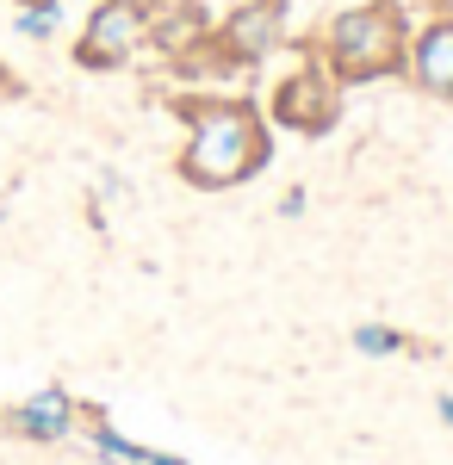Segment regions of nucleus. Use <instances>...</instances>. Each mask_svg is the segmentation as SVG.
<instances>
[{
    "label": "nucleus",
    "instance_id": "obj_1",
    "mask_svg": "<svg viewBox=\"0 0 453 465\" xmlns=\"http://www.w3.org/2000/svg\"><path fill=\"white\" fill-rule=\"evenodd\" d=\"M175 112L186 118V143L175 155L186 186L224 193V186L255 180L274 162L267 112L255 106L248 94H186V100H175Z\"/></svg>",
    "mask_w": 453,
    "mask_h": 465
},
{
    "label": "nucleus",
    "instance_id": "obj_8",
    "mask_svg": "<svg viewBox=\"0 0 453 465\" xmlns=\"http://www.w3.org/2000/svg\"><path fill=\"white\" fill-rule=\"evenodd\" d=\"M6 429L25 434V440H63V434L75 429V397L56 391V385H44L37 397H25V403L6 410Z\"/></svg>",
    "mask_w": 453,
    "mask_h": 465
},
{
    "label": "nucleus",
    "instance_id": "obj_4",
    "mask_svg": "<svg viewBox=\"0 0 453 465\" xmlns=\"http://www.w3.org/2000/svg\"><path fill=\"white\" fill-rule=\"evenodd\" d=\"M149 13H156V0H100L81 25L75 63L81 69H125L149 44Z\"/></svg>",
    "mask_w": 453,
    "mask_h": 465
},
{
    "label": "nucleus",
    "instance_id": "obj_3",
    "mask_svg": "<svg viewBox=\"0 0 453 465\" xmlns=\"http://www.w3.org/2000/svg\"><path fill=\"white\" fill-rule=\"evenodd\" d=\"M342 118V81L323 69V56H305L298 69L267 94V124L298 131V137H323Z\"/></svg>",
    "mask_w": 453,
    "mask_h": 465
},
{
    "label": "nucleus",
    "instance_id": "obj_15",
    "mask_svg": "<svg viewBox=\"0 0 453 465\" xmlns=\"http://www.w3.org/2000/svg\"><path fill=\"white\" fill-rule=\"evenodd\" d=\"M149 465H186V460H168V453H149Z\"/></svg>",
    "mask_w": 453,
    "mask_h": 465
},
{
    "label": "nucleus",
    "instance_id": "obj_7",
    "mask_svg": "<svg viewBox=\"0 0 453 465\" xmlns=\"http://www.w3.org/2000/svg\"><path fill=\"white\" fill-rule=\"evenodd\" d=\"M211 37V13L199 0H156V13H149V44L162 50V56H193L199 44Z\"/></svg>",
    "mask_w": 453,
    "mask_h": 465
},
{
    "label": "nucleus",
    "instance_id": "obj_12",
    "mask_svg": "<svg viewBox=\"0 0 453 465\" xmlns=\"http://www.w3.org/2000/svg\"><path fill=\"white\" fill-rule=\"evenodd\" d=\"M305 212V193H298V186H292V193H286V199H279V217H298Z\"/></svg>",
    "mask_w": 453,
    "mask_h": 465
},
{
    "label": "nucleus",
    "instance_id": "obj_13",
    "mask_svg": "<svg viewBox=\"0 0 453 465\" xmlns=\"http://www.w3.org/2000/svg\"><path fill=\"white\" fill-rule=\"evenodd\" d=\"M13 94H19V81H13V74L0 69V100H13Z\"/></svg>",
    "mask_w": 453,
    "mask_h": 465
},
{
    "label": "nucleus",
    "instance_id": "obj_5",
    "mask_svg": "<svg viewBox=\"0 0 453 465\" xmlns=\"http://www.w3.org/2000/svg\"><path fill=\"white\" fill-rule=\"evenodd\" d=\"M211 44L230 69H255L286 44V0H237L224 25H211Z\"/></svg>",
    "mask_w": 453,
    "mask_h": 465
},
{
    "label": "nucleus",
    "instance_id": "obj_14",
    "mask_svg": "<svg viewBox=\"0 0 453 465\" xmlns=\"http://www.w3.org/2000/svg\"><path fill=\"white\" fill-rule=\"evenodd\" d=\"M435 410H441V422H448V429H453V397H441V403H435Z\"/></svg>",
    "mask_w": 453,
    "mask_h": 465
},
{
    "label": "nucleus",
    "instance_id": "obj_6",
    "mask_svg": "<svg viewBox=\"0 0 453 465\" xmlns=\"http://www.w3.org/2000/svg\"><path fill=\"white\" fill-rule=\"evenodd\" d=\"M404 81L417 94H428V100H453V13H435V19L410 25Z\"/></svg>",
    "mask_w": 453,
    "mask_h": 465
},
{
    "label": "nucleus",
    "instance_id": "obj_9",
    "mask_svg": "<svg viewBox=\"0 0 453 465\" xmlns=\"http://www.w3.org/2000/svg\"><path fill=\"white\" fill-rule=\"evenodd\" d=\"M354 348H360V354H373V360H385V354H404V348H410V335H404V329H391V322H360V329H354Z\"/></svg>",
    "mask_w": 453,
    "mask_h": 465
},
{
    "label": "nucleus",
    "instance_id": "obj_10",
    "mask_svg": "<svg viewBox=\"0 0 453 465\" xmlns=\"http://www.w3.org/2000/svg\"><path fill=\"white\" fill-rule=\"evenodd\" d=\"M87 422H94V447H100L112 465H149V453H143V447H131L125 434H112V422H106V416H87Z\"/></svg>",
    "mask_w": 453,
    "mask_h": 465
},
{
    "label": "nucleus",
    "instance_id": "obj_11",
    "mask_svg": "<svg viewBox=\"0 0 453 465\" xmlns=\"http://www.w3.org/2000/svg\"><path fill=\"white\" fill-rule=\"evenodd\" d=\"M63 25V0H25L19 6V37H50Z\"/></svg>",
    "mask_w": 453,
    "mask_h": 465
},
{
    "label": "nucleus",
    "instance_id": "obj_2",
    "mask_svg": "<svg viewBox=\"0 0 453 465\" xmlns=\"http://www.w3.org/2000/svg\"><path fill=\"white\" fill-rule=\"evenodd\" d=\"M317 56H323V69L342 87H367V81L404 74V56H410V13H404V0H354V6H342L323 25V37H317Z\"/></svg>",
    "mask_w": 453,
    "mask_h": 465
}]
</instances>
